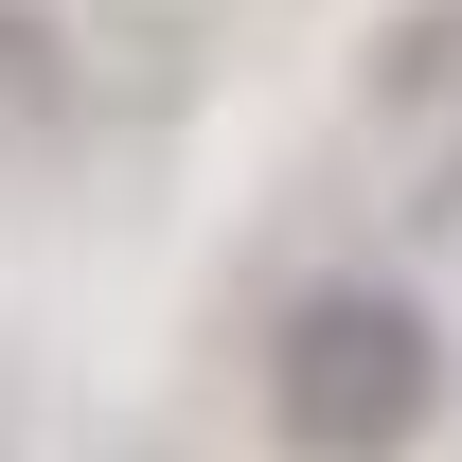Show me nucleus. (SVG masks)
I'll list each match as a JSON object with an SVG mask.
<instances>
[{"instance_id": "obj_1", "label": "nucleus", "mask_w": 462, "mask_h": 462, "mask_svg": "<svg viewBox=\"0 0 462 462\" xmlns=\"http://www.w3.org/2000/svg\"><path fill=\"white\" fill-rule=\"evenodd\" d=\"M427 409H445L427 302H392V285H302L285 302V338H267V427H285L302 462H409Z\"/></svg>"}, {"instance_id": "obj_2", "label": "nucleus", "mask_w": 462, "mask_h": 462, "mask_svg": "<svg viewBox=\"0 0 462 462\" xmlns=\"http://www.w3.org/2000/svg\"><path fill=\"white\" fill-rule=\"evenodd\" d=\"M374 125H392V161L427 214H462V0H427L392 54H374Z\"/></svg>"}, {"instance_id": "obj_3", "label": "nucleus", "mask_w": 462, "mask_h": 462, "mask_svg": "<svg viewBox=\"0 0 462 462\" xmlns=\"http://www.w3.org/2000/svg\"><path fill=\"white\" fill-rule=\"evenodd\" d=\"M36 107H54V36L0 0V125H36Z\"/></svg>"}]
</instances>
